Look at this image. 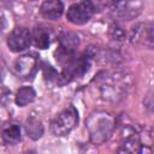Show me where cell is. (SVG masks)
<instances>
[{"instance_id":"cell-6","label":"cell","mask_w":154,"mask_h":154,"mask_svg":"<svg viewBox=\"0 0 154 154\" xmlns=\"http://www.w3.org/2000/svg\"><path fill=\"white\" fill-rule=\"evenodd\" d=\"M143 144L140 137L132 131L124 135L123 140L119 142L117 154H142Z\"/></svg>"},{"instance_id":"cell-13","label":"cell","mask_w":154,"mask_h":154,"mask_svg":"<svg viewBox=\"0 0 154 154\" xmlns=\"http://www.w3.org/2000/svg\"><path fill=\"white\" fill-rule=\"evenodd\" d=\"M43 76H45V78L46 79H49V81H52V79H57L58 78V72L48 64H45L43 65Z\"/></svg>"},{"instance_id":"cell-8","label":"cell","mask_w":154,"mask_h":154,"mask_svg":"<svg viewBox=\"0 0 154 154\" xmlns=\"http://www.w3.org/2000/svg\"><path fill=\"white\" fill-rule=\"evenodd\" d=\"M31 42L34 43L35 47H37L40 49L48 48V46L51 43L49 32L45 28H35L34 31L31 32Z\"/></svg>"},{"instance_id":"cell-11","label":"cell","mask_w":154,"mask_h":154,"mask_svg":"<svg viewBox=\"0 0 154 154\" xmlns=\"http://www.w3.org/2000/svg\"><path fill=\"white\" fill-rule=\"evenodd\" d=\"M1 137L5 143L13 144L20 141V128L17 124H8L1 131Z\"/></svg>"},{"instance_id":"cell-15","label":"cell","mask_w":154,"mask_h":154,"mask_svg":"<svg viewBox=\"0 0 154 154\" xmlns=\"http://www.w3.org/2000/svg\"><path fill=\"white\" fill-rule=\"evenodd\" d=\"M23 154H36V152H34V150H28V152H25V153H23Z\"/></svg>"},{"instance_id":"cell-7","label":"cell","mask_w":154,"mask_h":154,"mask_svg":"<svg viewBox=\"0 0 154 154\" xmlns=\"http://www.w3.org/2000/svg\"><path fill=\"white\" fill-rule=\"evenodd\" d=\"M64 11V4L59 0H47L41 5V14L47 18L55 20L61 17Z\"/></svg>"},{"instance_id":"cell-14","label":"cell","mask_w":154,"mask_h":154,"mask_svg":"<svg viewBox=\"0 0 154 154\" xmlns=\"http://www.w3.org/2000/svg\"><path fill=\"white\" fill-rule=\"evenodd\" d=\"M111 34H112V37H113L114 40H123V38H125L124 31H123L122 28H119L118 25L111 26Z\"/></svg>"},{"instance_id":"cell-4","label":"cell","mask_w":154,"mask_h":154,"mask_svg":"<svg viewBox=\"0 0 154 154\" xmlns=\"http://www.w3.org/2000/svg\"><path fill=\"white\" fill-rule=\"evenodd\" d=\"M31 43V32L23 26L14 28L8 37H7V46L12 52H22L26 49Z\"/></svg>"},{"instance_id":"cell-9","label":"cell","mask_w":154,"mask_h":154,"mask_svg":"<svg viewBox=\"0 0 154 154\" xmlns=\"http://www.w3.org/2000/svg\"><path fill=\"white\" fill-rule=\"evenodd\" d=\"M25 131L28 136L32 140H38L43 135V125L36 117H29L25 122Z\"/></svg>"},{"instance_id":"cell-12","label":"cell","mask_w":154,"mask_h":154,"mask_svg":"<svg viewBox=\"0 0 154 154\" xmlns=\"http://www.w3.org/2000/svg\"><path fill=\"white\" fill-rule=\"evenodd\" d=\"M35 96H36V93H35V90L31 87H23V88H20L17 91L16 103L18 106H20V107H24L28 103L32 102L34 99H35Z\"/></svg>"},{"instance_id":"cell-3","label":"cell","mask_w":154,"mask_h":154,"mask_svg":"<svg viewBox=\"0 0 154 154\" xmlns=\"http://www.w3.org/2000/svg\"><path fill=\"white\" fill-rule=\"evenodd\" d=\"M95 12V5L91 1H79L72 4L66 13L67 19L77 25L87 23Z\"/></svg>"},{"instance_id":"cell-5","label":"cell","mask_w":154,"mask_h":154,"mask_svg":"<svg viewBox=\"0 0 154 154\" xmlns=\"http://www.w3.org/2000/svg\"><path fill=\"white\" fill-rule=\"evenodd\" d=\"M36 70H37V57L34 54L22 55L14 63V71L22 78L32 77Z\"/></svg>"},{"instance_id":"cell-10","label":"cell","mask_w":154,"mask_h":154,"mask_svg":"<svg viewBox=\"0 0 154 154\" xmlns=\"http://www.w3.org/2000/svg\"><path fill=\"white\" fill-rule=\"evenodd\" d=\"M59 43H60V48L70 51V52H75L77 49V47L79 46V37L77 34L67 31V32H64L60 35Z\"/></svg>"},{"instance_id":"cell-1","label":"cell","mask_w":154,"mask_h":154,"mask_svg":"<svg viewBox=\"0 0 154 154\" xmlns=\"http://www.w3.org/2000/svg\"><path fill=\"white\" fill-rule=\"evenodd\" d=\"M88 129L90 134V140L94 143H103L108 140L113 131V120L109 114L97 113L90 117L88 122Z\"/></svg>"},{"instance_id":"cell-2","label":"cell","mask_w":154,"mask_h":154,"mask_svg":"<svg viewBox=\"0 0 154 154\" xmlns=\"http://www.w3.org/2000/svg\"><path fill=\"white\" fill-rule=\"evenodd\" d=\"M78 123V113L73 106L61 111L52 122L51 129L55 136H66Z\"/></svg>"}]
</instances>
